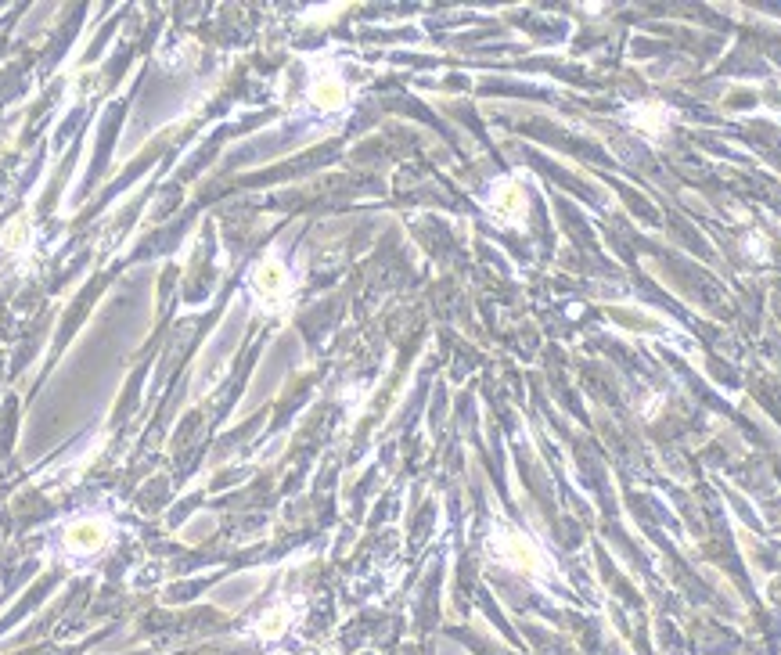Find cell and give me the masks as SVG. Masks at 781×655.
<instances>
[{"mask_svg":"<svg viewBox=\"0 0 781 655\" xmlns=\"http://www.w3.org/2000/svg\"><path fill=\"white\" fill-rule=\"evenodd\" d=\"M0 249L11 252V256H26L33 249V216L29 213L11 216L8 224L0 227Z\"/></svg>","mask_w":781,"mask_h":655,"instance_id":"obj_6","label":"cell"},{"mask_svg":"<svg viewBox=\"0 0 781 655\" xmlns=\"http://www.w3.org/2000/svg\"><path fill=\"white\" fill-rule=\"evenodd\" d=\"M630 123L638 126L641 134L648 137H663L666 130H670V108L659 105V101H645V105H634L630 108Z\"/></svg>","mask_w":781,"mask_h":655,"instance_id":"obj_7","label":"cell"},{"mask_svg":"<svg viewBox=\"0 0 781 655\" xmlns=\"http://www.w3.org/2000/svg\"><path fill=\"white\" fill-rule=\"evenodd\" d=\"M486 206H490V216L501 224H522L526 220V191H522L519 180H497Z\"/></svg>","mask_w":781,"mask_h":655,"instance_id":"obj_5","label":"cell"},{"mask_svg":"<svg viewBox=\"0 0 781 655\" xmlns=\"http://www.w3.org/2000/svg\"><path fill=\"white\" fill-rule=\"evenodd\" d=\"M285 627H288V612H285V605H278V609L270 612V616H263L260 634H263V638H278Z\"/></svg>","mask_w":781,"mask_h":655,"instance_id":"obj_8","label":"cell"},{"mask_svg":"<svg viewBox=\"0 0 781 655\" xmlns=\"http://www.w3.org/2000/svg\"><path fill=\"white\" fill-rule=\"evenodd\" d=\"M249 288H252V299L267 314H285L288 306H292V278H288L285 263L274 260V256H267V260H260L252 267Z\"/></svg>","mask_w":781,"mask_h":655,"instance_id":"obj_1","label":"cell"},{"mask_svg":"<svg viewBox=\"0 0 781 655\" xmlns=\"http://www.w3.org/2000/svg\"><path fill=\"white\" fill-rule=\"evenodd\" d=\"M108 544V522L101 519H76L65 526L62 551L69 558H94Z\"/></svg>","mask_w":781,"mask_h":655,"instance_id":"obj_3","label":"cell"},{"mask_svg":"<svg viewBox=\"0 0 781 655\" xmlns=\"http://www.w3.org/2000/svg\"><path fill=\"white\" fill-rule=\"evenodd\" d=\"M346 98H350V90H346V80H342L339 72L332 65H324L310 76V87H306V101L321 112H342L346 108Z\"/></svg>","mask_w":781,"mask_h":655,"instance_id":"obj_4","label":"cell"},{"mask_svg":"<svg viewBox=\"0 0 781 655\" xmlns=\"http://www.w3.org/2000/svg\"><path fill=\"white\" fill-rule=\"evenodd\" d=\"M490 551L501 558L504 566L519 569V573L544 576V569H551L548 555H544V551H540L530 537H522L519 530H508V526H501V530L494 533V540H490Z\"/></svg>","mask_w":781,"mask_h":655,"instance_id":"obj_2","label":"cell"}]
</instances>
